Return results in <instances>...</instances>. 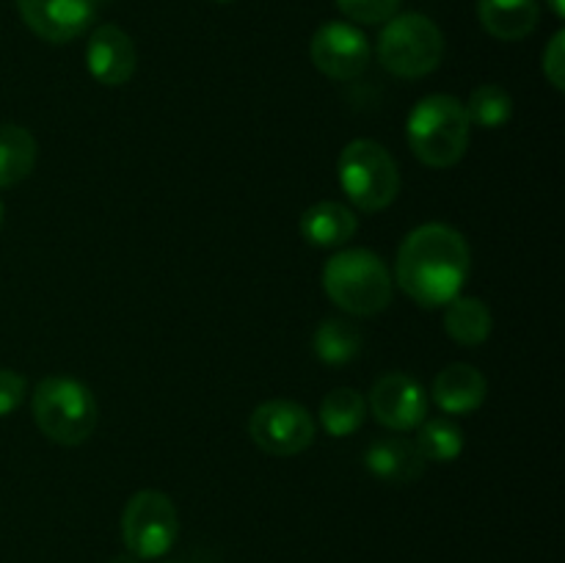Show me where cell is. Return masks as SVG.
Here are the masks:
<instances>
[{
    "label": "cell",
    "mask_w": 565,
    "mask_h": 563,
    "mask_svg": "<svg viewBox=\"0 0 565 563\" xmlns=\"http://www.w3.org/2000/svg\"><path fill=\"white\" fill-rule=\"evenodd\" d=\"M472 270L467 237L450 224H423L403 237L395 259V282L414 304L436 309L461 296Z\"/></svg>",
    "instance_id": "1"
},
{
    "label": "cell",
    "mask_w": 565,
    "mask_h": 563,
    "mask_svg": "<svg viewBox=\"0 0 565 563\" xmlns=\"http://www.w3.org/2000/svg\"><path fill=\"white\" fill-rule=\"evenodd\" d=\"M472 125L467 108L452 94H428L406 119V141L419 163L430 169H450L467 155Z\"/></svg>",
    "instance_id": "2"
},
{
    "label": "cell",
    "mask_w": 565,
    "mask_h": 563,
    "mask_svg": "<svg viewBox=\"0 0 565 563\" xmlns=\"http://www.w3.org/2000/svg\"><path fill=\"white\" fill-rule=\"evenodd\" d=\"M323 290L340 309L348 315H367L384 312L392 304V279L384 259L370 248H342L334 257L326 259L323 265Z\"/></svg>",
    "instance_id": "3"
},
{
    "label": "cell",
    "mask_w": 565,
    "mask_h": 563,
    "mask_svg": "<svg viewBox=\"0 0 565 563\" xmlns=\"http://www.w3.org/2000/svg\"><path fill=\"white\" fill-rule=\"evenodd\" d=\"M31 414L36 428L64 447L83 445L99 423L92 390L70 375H47L39 381L31 395Z\"/></svg>",
    "instance_id": "4"
},
{
    "label": "cell",
    "mask_w": 565,
    "mask_h": 563,
    "mask_svg": "<svg viewBox=\"0 0 565 563\" xmlns=\"http://www.w3.org/2000/svg\"><path fill=\"white\" fill-rule=\"evenodd\" d=\"M337 177L348 202L362 213H381L401 193V171L384 144L356 138L337 158Z\"/></svg>",
    "instance_id": "5"
},
{
    "label": "cell",
    "mask_w": 565,
    "mask_h": 563,
    "mask_svg": "<svg viewBox=\"0 0 565 563\" xmlns=\"http://www.w3.org/2000/svg\"><path fill=\"white\" fill-rule=\"evenodd\" d=\"M375 50L386 72L414 81V77H425L439 70L445 59V33L430 17L408 11L384 22Z\"/></svg>",
    "instance_id": "6"
},
{
    "label": "cell",
    "mask_w": 565,
    "mask_h": 563,
    "mask_svg": "<svg viewBox=\"0 0 565 563\" xmlns=\"http://www.w3.org/2000/svg\"><path fill=\"white\" fill-rule=\"evenodd\" d=\"M180 533V517L169 495L158 489H141L127 500L121 513L125 550L138 561H158L174 546Z\"/></svg>",
    "instance_id": "7"
},
{
    "label": "cell",
    "mask_w": 565,
    "mask_h": 563,
    "mask_svg": "<svg viewBox=\"0 0 565 563\" xmlns=\"http://www.w3.org/2000/svg\"><path fill=\"white\" fill-rule=\"evenodd\" d=\"M315 434H318V425L309 408L285 397L259 403L248 417V436L268 456H298L312 445Z\"/></svg>",
    "instance_id": "8"
},
{
    "label": "cell",
    "mask_w": 565,
    "mask_h": 563,
    "mask_svg": "<svg viewBox=\"0 0 565 563\" xmlns=\"http://www.w3.org/2000/svg\"><path fill=\"white\" fill-rule=\"evenodd\" d=\"M315 70L323 72L331 81H353L362 75L370 64L367 36L353 22H326L315 31L309 44Z\"/></svg>",
    "instance_id": "9"
},
{
    "label": "cell",
    "mask_w": 565,
    "mask_h": 563,
    "mask_svg": "<svg viewBox=\"0 0 565 563\" xmlns=\"http://www.w3.org/2000/svg\"><path fill=\"white\" fill-rule=\"evenodd\" d=\"M428 392L417 379L406 373H386L373 384L367 397V408L384 428L414 431L423 419H428Z\"/></svg>",
    "instance_id": "10"
},
{
    "label": "cell",
    "mask_w": 565,
    "mask_h": 563,
    "mask_svg": "<svg viewBox=\"0 0 565 563\" xmlns=\"http://www.w3.org/2000/svg\"><path fill=\"white\" fill-rule=\"evenodd\" d=\"M28 31L50 44H70L92 28L99 0H14Z\"/></svg>",
    "instance_id": "11"
},
{
    "label": "cell",
    "mask_w": 565,
    "mask_h": 563,
    "mask_svg": "<svg viewBox=\"0 0 565 563\" xmlns=\"http://www.w3.org/2000/svg\"><path fill=\"white\" fill-rule=\"evenodd\" d=\"M136 64V44L119 25L94 28L86 44V66L94 81L108 88L125 86V83H130Z\"/></svg>",
    "instance_id": "12"
},
{
    "label": "cell",
    "mask_w": 565,
    "mask_h": 563,
    "mask_svg": "<svg viewBox=\"0 0 565 563\" xmlns=\"http://www.w3.org/2000/svg\"><path fill=\"white\" fill-rule=\"evenodd\" d=\"M430 395L441 412L450 417H463L483 406L486 395H489V381L475 364L452 362L436 373Z\"/></svg>",
    "instance_id": "13"
},
{
    "label": "cell",
    "mask_w": 565,
    "mask_h": 563,
    "mask_svg": "<svg viewBox=\"0 0 565 563\" xmlns=\"http://www.w3.org/2000/svg\"><path fill=\"white\" fill-rule=\"evenodd\" d=\"M425 464L417 442L403 436H379L364 450V467L384 484H414L423 478Z\"/></svg>",
    "instance_id": "14"
},
{
    "label": "cell",
    "mask_w": 565,
    "mask_h": 563,
    "mask_svg": "<svg viewBox=\"0 0 565 563\" xmlns=\"http://www.w3.org/2000/svg\"><path fill=\"white\" fill-rule=\"evenodd\" d=\"M478 20L500 42H522L539 28V0H478Z\"/></svg>",
    "instance_id": "15"
},
{
    "label": "cell",
    "mask_w": 565,
    "mask_h": 563,
    "mask_svg": "<svg viewBox=\"0 0 565 563\" xmlns=\"http://www.w3.org/2000/svg\"><path fill=\"white\" fill-rule=\"evenodd\" d=\"M301 237L309 246L318 248H337L345 246L359 230V219L351 208L342 202H318L303 210L298 221Z\"/></svg>",
    "instance_id": "16"
},
{
    "label": "cell",
    "mask_w": 565,
    "mask_h": 563,
    "mask_svg": "<svg viewBox=\"0 0 565 563\" xmlns=\"http://www.w3.org/2000/svg\"><path fill=\"white\" fill-rule=\"evenodd\" d=\"M494 329V318L483 298L458 296L445 304V331L452 342L463 348L483 346Z\"/></svg>",
    "instance_id": "17"
},
{
    "label": "cell",
    "mask_w": 565,
    "mask_h": 563,
    "mask_svg": "<svg viewBox=\"0 0 565 563\" xmlns=\"http://www.w3.org/2000/svg\"><path fill=\"white\" fill-rule=\"evenodd\" d=\"M36 138L22 125H0V188L20 185L36 166Z\"/></svg>",
    "instance_id": "18"
},
{
    "label": "cell",
    "mask_w": 565,
    "mask_h": 563,
    "mask_svg": "<svg viewBox=\"0 0 565 563\" xmlns=\"http://www.w3.org/2000/svg\"><path fill=\"white\" fill-rule=\"evenodd\" d=\"M364 419H367V397L353 386H337L320 401V425L334 439L356 434Z\"/></svg>",
    "instance_id": "19"
},
{
    "label": "cell",
    "mask_w": 565,
    "mask_h": 563,
    "mask_svg": "<svg viewBox=\"0 0 565 563\" xmlns=\"http://www.w3.org/2000/svg\"><path fill=\"white\" fill-rule=\"evenodd\" d=\"M312 348L323 364H348L362 353V331L345 318H326L315 329Z\"/></svg>",
    "instance_id": "20"
},
{
    "label": "cell",
    "mask_w": 565,
    "mask_h": 563,
    "mask_svg": "<svg viewBox=\"0 0 565 563\" xmlns=\"http://www.w3.org/2000/svg\"><path fill=\"white\" fill-rule=\"evenodd\" d=\"M414 442H417L425 461L450 464L463 453V431L461 425L450 417L423 419V423H419V434Z\"/></svg>",
    "instance_id": "21"
},
{
    "label": "cell",
    "mask_w": 565,
    "mask_h": 563,
    "mask_svg": "<svg viewBox=\"0 0 565 563\" xmlns=\"http://www.w3.org/2000/svg\"><path fill=\"white\" fill-rule=\"evenodd\" d=\"M469 116V125L480 127V130H500L513 119V99L497 83H486V86L475 88L469 99L463 103Z\"/></svg>",
    "instance_id": "22"
},
{
    "label": "cell",
    "mask_w": 565,
    "mask_h": 563,
    "mask_svg": "<svg viewBox=\"0 0 565 563\" xmlns=\"http://www.w3.org/2000/svg\"><path fill=\"white\" fill-rule=\"evenodd\" d=\"M337 9L359 25H384L401 11L403 0H334Z\"/></svg>",
    "instance_id": "23"
},
{
    "label": "cell",
    "mask_w": 565,
    "mask_h": 563,
    "mask_svg": "<svg viewBox=\"0 0 565 563\" xmlns=\"http://www.w3.org/2000/svg\"><path fill=\"white\" fill-rule=\"evenodd\" d=\"M28 395V381L17 370L0 368V417H9L11 412L22 406Z\"/></svg>",
    "instance_id": "24"
},
{
    "label": "cell",
    "mask_w": 565,
    "mask_h": 563,
    "mask_svg": "<svg viewBox=\"0 0 565 563\" xmlns=\"http://www.w3.org/2000/svg\"><path fill=\"white\" fill-rule=\"evenodd\" d=\"M541 70H544L546 81L563 92L565 88V33L557 31L555 36L550 39L544 50V61H541Z\"/></svg>",
    "instance_id": "25"
},
{
    "label": "cell",
    "mask_w": 565,
    "mask_h": 563,
    "mask_svg": "<svg viewBox=\"0 0 565 563\" xmlns=\"http://www.w3.org/2000/svg\"><path fill=\"white\" fill-rule=\"evenodd\" d=\"M546 6H550V9H552V14L561 17V20H563V14H565V0H546Z\"/></svg>",
    "instance_id": "26"
},
{
    "label": "cell",
    "mask_w": 565,
    "mask_h": 563,
    "mask_svg": "<svg viewBox=\"0 0 565 563\" xmlns=\"http://www.w3.org/2000/svg\"><path fill=\"white\" fill-rule=\"evenodd\" d=\"M108 563H138V557L132 552H121V555H114Z\"/></svg>",
    "instance_id": "27"
},
{
    "label": "cell",
    "mask_w": 565,
    "mask_h": 563,
    "mask_svg": "<svg viewBox=\"0 0 565 563\" xmlns=\"http://www.w3.org/2000/svg\"><path fill=\"white\" fill-rule=\"evenodd\" d=\"M3 215H6V208H3V202H0V226H3Z\"/></svg>",
    "instance_id": "28"
},
{
    "label": "cell",
    "mask_w": 565,
    "mask_h": 563,
    "mask_svg": "<svg viewBox=\"0 0 565 563\" xmlns=\"http://www.w3.org/2000/svg\"><path fill=\"white\" fill-rule=\"evenodd\" d=\"M215 3H232V0H215Z\"/></svg>",
    "instance_id": "29"
},
{
    "label": "cell",
    "mask_w": 565,
    "mask_h": 563,
    "mask_svg": "<svg viewBox=\"0 0 565 563\" xmlns=\"http://www.w3.org/2000/svg\"><path fill=\"white\" fill-rule=\"evenodd\" d=\"M163 563H180V561H163Z\"/></svg>",
    "instance_id": "30"
}]
</instances>
